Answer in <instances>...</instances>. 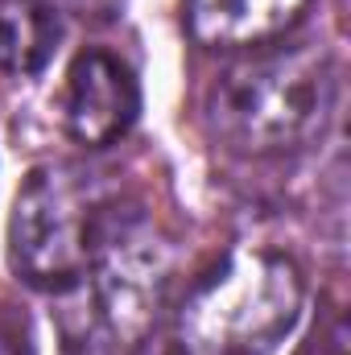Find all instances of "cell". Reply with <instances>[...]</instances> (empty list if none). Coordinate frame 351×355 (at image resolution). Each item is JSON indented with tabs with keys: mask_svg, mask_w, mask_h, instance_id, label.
I'll list each match as a JSON object with an SVG mask.
<instances>
[{
	"mask_svg": "<svg viewBox=\"0 0 351 355\" xmlns=\"http://www.w3.org/2000/svg\"><path fill=\"white\" fill-rule=\"evenodd\" d=\"M302 314V277L277 252H236L186 302L182 355H268Z\"/></svg>",
	"mask_w": 351,
	"mask_h": 355,
	"instance_id": "cell-2",
	"label": "cell"
},
{
	"mask_svg": "<svg viewBox=\"0 0 351 355\" xmlns=\"http://www.w3.org/2000/svg\"><path fill=\"white\" fill-rule=\"evenodd\" d=\"M62 21L50 0H0V71L33 75L58 50Z\"/></svg>",
	"mask_w": 351,
	"mask_h": 355,
	"instance_id": "cell-7",
	"label": "cell"
},
{
	"mask_svg": "<svg viewBox=\"0 0 351 355\" xmlns=\"http://www.w3.org/2000/svg\"><path fill=\"white\" fill-rule=\"evenodd\" d=\"M95 198L91 182L71 166H37L29 170L8 215V265L21 281L71 293L83 285L91 265V232H95Z\"/></svg>",
	"mask_w": 351,
	"mask_h": 355,
	"instance_id": "cell-3",
	"label": "cell"
},
{
	"mask_svg": "<svg viewBox=\"0 0 351 355\" xmlns=\"http://www.w3.org/2000/svg\"><path fill=\"white\" fill-rule=\"evenodd\" d=\"M310 0H186L190 33L203 46H261L289 29Z\"/></svg>",
	"mask_w": 351,
	"mask_h": 355,
	"instance_id": "cell-6",
	"label": "cell"
},
{
	"mask_svg": "<svg viewBox=\"0 0 351 355\" xmlns=\"http://www.w3.org/2000/svg\"><path fill=\"white\" fill-rule=\"evenodd\" d=\"M0 355H33V331L21 310H0Z\"/></svg>",
	"mask_w": 351,
	"mask_h": 355,
	"instance_id": "cell-8",
	"label": "cell"
},
{
	"mask_svg": "<svg viewBox=\"0 0 351 355\" xmlns=\"http://www.w3.org/2000/svg\"><path fill=\"white\" fill-rule=\"evenodd\" d=\"M87 268H95V293L108 327L124 343L141 339L153 327L170 272V248L157 240L153 223L141 211H99Z\"/></svg>",
	"mask_w": 351,
	"mask_h": 355,
	"instance_id": "cell-4",
	"label": "cell"
},
{
	"mask_svg": "<svg viewBox=\"0 0 351 355\" xmlns=\"http://www.w3.org/2000/svg\"><path fill=\"white\" fill-rule=\"evenodd\" d=\"M331 107L335 67L314 46L236 62L207 91L211 132L244 153L306 145L327 128Z\"/></svg>",
	"mask_w": 351,
	"mask_h": 355,
	"instance_id": "cell-1",
	"label": "cell"
},
{
	"mask_svg": "<svg viewBox=\"0 0 351 355\" xmlns=\"http://www.w3.org/2000/svg\"><path fill=\"white\" fill-rule=\"evenodd\" d=\"M67 128L79 145L103 149L120 141L137 112H141V87L124 58L112 50H83L67 71Z\"/></svg>",
	"mask_w": 351,
	"mask_h": 355,
	"instance_id": "cell-5",
	"label": "cell"
},
{
	"mask_svg": "<svg viewBox=\"0 0 351 355\" xmlns=\"http://www.w3.org/2000/svg\"><path fill=\"white\" fill-rule=\"evenodd\" d=\"M71 4H75L83 17H103V21L116 17V12L124 8V0H71Z\"/></svg>",
	"mask_w": 351,
	"mask_h": 355,
	"instance_id": "cell-9",
	"label": "cell"
}]
</instances>
